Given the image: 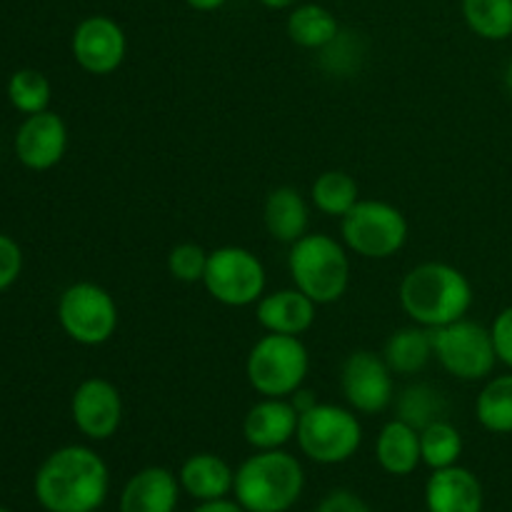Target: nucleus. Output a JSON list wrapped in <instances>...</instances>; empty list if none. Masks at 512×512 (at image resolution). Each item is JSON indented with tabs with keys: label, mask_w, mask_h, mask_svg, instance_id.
Instances as JSON below:
<instances>
[{
	"label": "nucleus",
	"mask_w": 512,
	"mask_h": 512,
	"mask_svg": "<svg viewBox=\"0 0 512 512\" xmlns=\"http://www.w3.org/2000/svg\"><path fill=\"white\" fill-rule=\"evenodd\" d=\"M110 475L95 450L65 445L35 473V498L48 512H95L108 498Z\"/></svg>",
	"instance_id": "obj_1"
},
{
	"label": "nucleus",
	"mask_w": 512,
	"mask_h": 512,
	"mask_svg": "<svg viewBox=\"0 0 512 512\" xmlns=\"http://www.w3.org/2000/svg\"><path fill=\"white\" fill-rule=\"evenodd\" d=\"M400 305L415 325L435 330L468 315L473 288L453 265L420 263L400 283Z\"/></svg>",
	"instance_id": "obj_2"
},
{
	"label": "nucleus",
	"mask_w": 512,
	"mask_h": 512,
	"mask_svg": "<svg viewBox=\"0 0 512 512\" xmlns=\"http://www.w3.org/2000/svg\"><path fill=\"white\" fill-rule=\"evenodd\" d=\"M305 473L285 450H258L235 473V500L248 512H285L298 503Z\"/></svg>",
	"instance_id": "obj_3"
},
{
	"label": "nucleus",
	"mask_w": 512,
	"mask_h": 512,
	"mask_svg": "<svg viewBox=\"0 0 512 512\" xmlns=\"http://www.w3.org/2000/svg\"><path fill=\"white\" fill-rule=\"evenodd\" d=\"M288 268L295 288L315 305L335 303L350 285V260L345 248L323 233H308L290 245Z\"/></svg>",
	"instance_id": "obj_4"
},
{
	"label": "nucleus",
	"mask_w": 512,
	"mask_h": 512,
	"mask_svg": "<svg viewBox=\"0 0 512 512\" xmlns=\"http://www.w3.org/2000/svg\"><path fill=\"white\" fill-rule=\"evenodd\" d=\"M310 355L295 335L268 333L250 348L245 375L250 388L263 398H290L303 388Z\"/></svg>",
	"instance_id": "obj_5"
},
{
	"label": "nucleus",
	"mask_w": 512,
	"mask_h": 512,
	"mask_svg": "<svg viewBox=\"0 0 512 512\" xmlns=\"http://www.w3.org/2000/svg\"><path fill=\"white\" fill-rule=\"evenodd\" d=\"M295 438L310 460L320 465H338L358 453L363 443V428L353 410L315 403L313 408L300 413Z\"/></svg>",
	"instance_id": "obj_6"
},
{
	"label": "nucleus",
	"mask_w": 512,
	"mask_h": 512,
	"mask_svg": "<svg viewBox=\"0 0 512 512\" xmlns=\"http://www.w3.org/2000/svg\"><path fill=\"white\" fill-rule=\"evenodd\" d=\"M340 220L345 245L360 258H393L408 243V220L383 200H358Z\"/></svg>",
	"instance_id": "obj_7"
},
{
	"label": "nucleus",
	"mask_w": 512,
	"mask_h": 512,
	"mask_svg": "<svg viewBox=\"0 0 512 512\" xmlns=\"http://www.w3.org/2000/svg\"><path fill=\"white\" fill-rule=\"evenodd\" d=\"M58 323L80 345H103L118 330V305L113 295L95 283H75L58 300Z\"/></svg>",
	"instance_id": "obj_8"
},
{
	"label": "nucleus",
	"mask_w": 512,
	"mask_h": 512,
	"mask_svg": "<svg viewBox=\"0 0 512 512\" xmlns=\"http://www.w3.org/2000/svg\"><path fill=\"white\" fill-rule=\"evenodd\" d=\"M433 358L458 380H485L498 363L493 335L473 320H455L433 330Z\"/></svg>",
	"instance_id": "obj_9"
},
{
	"label": "nucleus",
	"mask_w": 512,
	"mask_h": 512,
	"mask_svg": "<svg viewBox=\"0 0 512 512\" xmlns=\"http://www.w3.org/2000/svg\"><path fill=\"white\" fill-rule=\"evenodd\" d=\"M265 268L250 250L225 245L208 255L203 285L210 298L228 308H245L263 298Z\"/></svg>",
	"instance_id": "obj_10"
},
{
	"label": "nucleus",
	"mask_w": 512,
	"mask_h": 512,
	"mask_svg": "<svg viewBox=\"0 0 512 512\" xmlns=\"http://www.w3.org/2000/svg\"><path fill=\"white\" fill-rule=\"evenodd\" d=\"M340 388L355 413H383L395 398L393 370L383 355L373 350H355L345 358L340 370Z\"/></svg>",
	"instance_id": "obj_11"
},
{
	"label": "nucleus",
	"mask_w": 512,
	"mask_h": 512,
	"mask_svg": "<svg viewBox=\"0 0 512 512\" xmlns=\"http://www.w3.org/2000/svg\"><path fill=\"white\" fill-rule=\"evenodd\" d=\"M73 58L85 73L110 75L123 65L128 40L123 28L108 15H90L80 20L73 33Z\"/></svg>",
	"instance_id": "obj_12"
},
{
	"label": "nucleus",
	"mask_w": 512,
	"mask_h": 512,
	"mask_svg": "<svg viewBox=\"0 0 512 512\" xmlns=\"http://www.w3.org/2000/svg\"><path fill=\"white\" fill-rule=\"evenodd\" d=\"M73 423L85 438L108 440L123 423V398L120 390L105 378H88L75 388L70 400Z\"/></svg>",
	"instance_id": "obj_13"
},
{
	"label": "nucleus",
	"mask_w": 512,
	"mask_h": 512,
	"mask_svg": "<svg viewBox=\"0 0 512 512\" xmlns=\"http://www.w3.org/2000/svg\"><path fill=\"white\" fill-rule=\"evenodd\" d=\"M68 150V128L63 118L50 110L28 115L15 135L18 160L30 170H50Z\"/></svg>",
	"instance_id": "obj_14"
},
{
	"label": "nucleus",
	"mask_w": 512,
	"mask_h": 512,
	"mask_svg": "<svg viewBox=\"0 0 512 512\" xmlns=\"http://www.w3.org/2000/svg\"><path fill=\"white\" fill-rule=\"evenodd\" d=\"M300 413L288 398H263L248 410L243 435L255 450H278L298 433Z\"/></svg>",
	"instance_id": "obj_15"
},
{
	"label": "nucleus",
	"mask_w": 512,
	"mask_h": 512,
	"mask_svg": "<svg viewBox=\"0 0 512 512\" xmlns=\"http://www.w3.org/2000/svg\"><path fill=\"white\" fill-rule=\"evenodd\" d=\"M428 512H483V485L468 468L433 470L425 485Z\"/></svg>",
	"instance_id": "obj_16"
},
{
	"label": "nucleus",
	"mask_w": 512,
	"mask_h": 512,
	"mask_svg": "<svg viewBox=\"0 0 512 512\" xmlns=\"http://www.w3.org/2000/svg\"><path fill=\"white\" fill-rule=\"evenodd\" d=\"M315 308L318 305L308 295L300 293L298 288L275 290V293L263 295L258 300V323L263 325L265 333L300 338V335L313 328Z\"/></svg>",
	"instance_id": "obj_17"
},
{
	"label": "nucleus",
	"mask_w": 512,
	"mask_h": 512,
	"mask_svg": "<svg viewBox=\"0 0 512 512\" xmlns=\"http://www.w3.org/2000/svg\"><path fill=\"white\" fill-rule=\"evenodd\" d=\"M178 478L165 468H145L125 483L120 512H175Z\"/></svg>",
	"instance_id": "obj_18"
},
{
	"label": "nucleus",
	"mask_w": 512,
	"mask_h": 512,
	"mask_svg": "<svg viewBox=\"0 0 512 512\" xmlns=\"http://www.w3.org/2000/svg\"><path fill=\"white\" fill-rule=\"evenodd\" d=\"M180 488L190 495V498L200 500H220L228 493H233L235 473L223 458L213 453H198L190 455L180 468Z\"/></svg>",
	"instance_id": "obj_19"
},
{
	"label": "nucleus",
	"mask_w": 512,
	"mask_h": 512,
	"mask_svg": "<svg viewBox=\"0 0 512 512\" xmlns=\"http://www.w3.org/2000/svg\"><path fill=\"white\" fill-rule=\"evenodd\" d=\"M263 220L268 233L273 235L278 243H298L303 235H308L310 225V210L303 195L290 185L275 188L273 193L265 198Z\"/></svg>",
	"instance_id": "obj_20"
},
{
	"label": "nucleus",
	"mask_w": 512,
	"mask_h": 512,
	"mask_svg": "<svg viewBox=\"0 0 512 512\" xmlns=\"http://www.w3.org/2000/svg\"><path fill=\"white\" fill-rule=\"evenodd\" d=\"M375 458H378L380 468L390 475L405 478V475L415 473V468L423 463L420 430L398 418L385 423V428L378 435V443H375Z\"/></svg>",
	"instance_id": "obj_21"
},
{
	"label": "nucleus",
	"mask_w": 512,
	"mask_h": 512,
	"mask_svg": "<svg viewBox=\"0 0 512 512\" xmlns=\"http://www.w3.org/2000/svg\"><path fill=\"white\" fill-rule=\"evenodd\" d=\"M385 363L393 375H413L433 358V330L415 325L393 333L385 343Z\"/></svg>",
	"instance_id": "obj_22"
},
{
	"label": "nucleus",
	"mask_w": 512,
	"mask_h": 512,
	"mask_svg": "<svg viewBox=\"0 0 512 512\" xmlns=\"http://www.w3.org/2000/svg\"><path fill=\"white\" fill-rule=\"evenodd\" d=\"M288 35L295 45L308 50H323L340 35L338 18L328 8L315 3L298 5L288 15Z\"/></svg>",
	"instance_id": "obj_23"
},
{
	"label": "nucleus",
	"mask_w": 512,
	"mask_h": 512,
	"mask_svg": "<svg viewBox=\"0 0 512 512\" xmlns=\"http://www.w3.org/2000/svg\"><path fill=\"white\" fill-rule=\"evenodd\" d=\"M475 418L490 433H512V375H498L480 390Z\"/></svg>",
	"instance_id": "obj_24"
},
{
	"label": "nucleus",
	"mask_w": 512,
	"mask_h": 512,
	"mask_svg": "<svg viewBox=\"0 0 512 512\" xmlns=\"http://www.w3.org/2000/svg\"><path fill=\"white\" fill-rule=\"evenodd\" d=\"M310 198L323 215L343 218L360 200V188L353 175L343 173V170H325L310 188Z\"/></svg>",
	"instance_id": "obj_25"
},
{
	"label": "nucleus",
	"mask_w": 512,
	"mask_h": 512,
	"mask_svg": "<svg viewBox=\"0 0 512 512\" xmlns=\"http://www.w3.org/2000/svg\"><path fill=\"white\" fill-rule=\"evenodd\" d=\"M468 28L485 40H505L512 35V0H463Z\"/></svg>",
	"instance_id": "obj_26"
},
{
	"label": "nucleus",
	"mask_w": 512,
	"mask_h": 512,
	"mask_svg": "<svg viewBox=\"0 0 512 512\" xmlns=\"http://www.w3.org/2000/svg\"><path fill=\"white\" fill-rule=\"evenodd\" d=\"M460 453H463V438H460L458 428L445 418L420 430V455L430 470L450 468L458 463Z\"/></svg>",
	"instance_id": "obj_27"
},
{
	"label": "nucleus",
	"mask_w": 512,
	"mask_h": 512,
	"mask_svg": "<svg viewBox=\"0 0 512 512\" xmlns=\"http://www.w3.org/2000/svg\"><path fill=\"white\" fill-rule=\"evenodd\" d=\"M443 415L445 398L433 385H410L398 398V420L413 425L415 430H423L430 423H435V420H443Z\"/></svg>",
	"instance_id": "obj_28"
},
{
	"label": "nucleus",
	"mask_w": 512,
	"mask_h": 512,
	"mask_svg": "<svg viewBox=\"0 0 512 512\" xmlns=\"http://www.w3.org/2000/svg\"><path fill=\"white\" fill-rule=\"evenodd\" d=\"M8 100L15 110L25 115H35L48 110L50 103V83L40 70L23 68L10 75L8 80Z\"/></svg>",
	"instance_id": "obj_29"
},
{
	"label": "nucleus",
	"mask_w": 512,
	"mask_h": 512,
	"mask_svg": "<svg viewBox=\"0 0 512 512\" xmlns=\"http://www.w3.org/2000/svg\"><path fill=\"white\" fill-rule=\"evenodd\" d=\"M208 255L200 245L180 243L168 255V273L178 283H203L205 268H208Z\"/></svg>",
	"instance_id": "obj_30"
},
{
	"label": "nucleus",
	"mask_w": 512,
	"mask_h": 512,
	"mask_svg": "<svg viewBox=\"0 0 512 512\" xmlns=\"http://www.w3.org/2000/svg\"><path fill=\"white\" fill-rule=\"evenodd\" d=\"M20 270H23V253L18 243L0 233V293L18 280Z\"/></svg>",
	"instance_id": "obj_31"
},
{
	"label": "nucleus",
	"mask_w": 512,
	"mask_h": 512,
	"mask_svg": "<svg viewBox=\"0 0 512 512\" xmlns=\"http://www.w3.org/2000/svg\"><path fill=\"white\" fill-rule=\"evenodd\" d=\"M490 335H493V345H495V353H498V360L508 365V368H512V305L495 318L493 328H490Z\"/></svg>",
	"instance_id": "obj_32"
},
{
	"label": "nucleus",
	"mask_w": 512,
	"mask_h": 512,
	"mask_svg": "<svg viewBox=\"0 0 512 512\" xmlns=\"http://www.w3.org/2000/svg\"><path fill=\"white\" fill-rule=\"evenodd\" d=\"M315 512H373L365 505L363 498H358L355 493H348V490H335L330 493L323 503L318 505Z\"/></svg>",
	"instance_id": "obj_33"
},
{
	"label": "nucleus",
	"mask_w": 512,
	"mask_h": 512,
	"mask_svg": "<svg viewBox=\"0 0 512 512\" xmlns=\"http://www.w3.org/2000/svg\"><path fill=\"white\" fill-rule=\"evenodd\" d=\"M193 512H248V510H245L238 500L233 503V500L220 498V500H205V503H200Z\"/></svg>",
	"instance_id": "obj_34"
},
{
	"label": "nucleus",
	"mask_w": 512,
	"mask_h": 512,
	"mask_svg": "<svg viewBox=\"0 0 512 512\" xmlns=\"http://www.w3.org/2000/svg\"><path fill=\"white\" fill-rule=\"evenodd\" d=\"M193 10H200V13H210V10H218L223 8L228 0H185Z\"/></svg>",
	"instance_id": "obj_35"
},
{
	"label": "nucleus",
	"mask_w": 512,
	"mask_h": 512,
	"mask_svg": "<svg viewBox=\"0 0 512 512\" xmlns=\"http://www.w3.org/2000/svg\"><path fill=\"white\" fill-rule=\"evenodd\" d=\"M260 3L270 10H285V8H293L298 0H260Z\"/></svg>",
	"instance_id": "obj_36"
},
{
	"label": "nucleus",
	"mask_w": 512,
	"mask_h": 512,
	"mask_svg": "<svg viewBox=\"0 0 512 512\" xmlns=\"http://www.w3.org/2000/svg\"><path fill=\"white\" fill-rule=\"evenodd\" d=\"M505 85H508V90L512 93V63L508 65V70H505Z\"/></svg>",
	"instance_id": "obj_37"
},
{
	"label": "nucleus",
	"mask_w": 512,
	"mask_h": 512,
	"mask_svg": "<svg viewBox=\"0 0 512 512\" xmlns=\"http://www.w3.org/2000/svg\"><path fill=\"white\" fill-rule=\"evenodd\" d=\"M0 512H10V510H5V508H0Z\"/></svg>",
	"instance_id": "obj_38"
},
{
	"label": "nucleus",
	"mask_w": 512,
	"mask_h": 512,
	"mask_svg": "<svg viewBox=\"0 0 512 512\" xmlns=\"http://www.w3.org/2000/svg\"><path fill=\"white\" fill-rule=\"evenodd\" d=\"M95 512H98V510H95Z\"/></svg>",
	"instance_id": "obj_39"
}]
</instances>
